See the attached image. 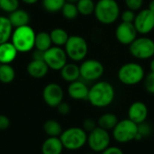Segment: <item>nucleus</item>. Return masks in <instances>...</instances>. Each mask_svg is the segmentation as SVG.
I'll list each match as a JSON object with an SVG mask.
<instances>
[{"label":"nucleus","instance_id":"obj_7","mask_svg":"<svg viewBox=\"0 0 154 154\" xmlns=\"http://www.w3.org/2000/svg\"><path fill=\"white\" fill-rule=\"evenodd\" d=\"M64 46L67 57L73 61H83L88 52L87 41L79 35L69 36Z\"/></svg>","mask_w":154,"mask_h":154},{"label":"nucleus","instance_id":"obj_36","mask_svg":"<svg viewBox=\"0 0 154 154\" xmlns=\"http://www.w3.org/2000/svg\"><path fill=\"white\" fill-rule=\"evenodd\" d=\"M96 127H97V123L93 119V118H86L84 121H83V124H82V128L88 134L90 133L91 131H93Z\"/></svg>","mask_w":154,"mask_h":154},{"label":"nucleus","instance_id":"obj_22","mask_svg":"<svg viewBox=\"0 0 154 154\" xmlns=\"http://www.w3.org/2000/svg\"><path fill=\"white\" fill-rule=\"evenodd\" d=\"M119 119L114 113H105L97 119V126L106 131H112L118 123Z\"/></svg>","mask_w":154,"mask_h":154},{"label":"nucleus","instance_id":"obj_30","mask_svg":"<svg viewBox=\"0 0 154 154\" xmlns=\"http://www.w3.org/2000/svg\"><path fill=\"white\" fill-rule=\"evenodd\" d=\"M66 2V0H42V6L50 13H56L61 11Z\"/></svg>","mask_w":154,"mask_h":154},{"label":"nucleus","instance_id":"obj_19","mask_svg":"<svg viewBox=\"0 0 154 154\" xmlns=\"http://www.w3.org/2000/svg\"><path fill=\"white\" fill-rule=\"evenodd\" d=\"M63 144L60 137H48L42 145V154H62Z\"/></svg>","mask_w":154,"mask_h":154},{"label":"nucleus","instance_id":"obj_31","mask_svg":"<svg viewBox=\"0 0 154 154\" xmlns=\"http://www.w3.org/2000/svg\"><path fill=\"white\" fill-rule=\"evenodd\" d=\"M19 0H0V9L8 14L17 10Z\"/></svg>","mask_w":154,"mask_h":154},{"label":"nucleus","instance_id":"obj_17","mask_svg":"<svg viewBox=\"0 0 154 154\" xmlns=\"http://www.w3.org/2000/svg\"><path fill=\"white\" fill-rule=\"evenodd\" d=\"M49 67L41 60H32L27 65L26 70L27 73L33 79H42L44 78L49 71Z\"/></svg>","mask_w":154,"mask_h":154},{"label":"nucleus","instance_id":"obj_12","mask_svg":"<svg viewBox=\"0 0 154 154\" xmlns=\"http://www.w3.org/2000/svg\"><path fill=\"white\" fill-rule=\"evenodd\" d=\"M133 23L138 34H149L154 30V14L148 8L141 9L136 14Z\"/></svg>","mask_w":154,"mask_h":154},{"label":"nucleus","instance_id":"obj_45","mask_svg":"<svg viewBox=\"0 0 154 154\" xmlns=\"http://www.w3.org/2000/svg\"><path fill=\"white\" fill-rule=\"evenodd\" d=\"M83 154H94V153H91V152H86V153H83Z\"/></svg>","mask_w":154,"mask_h":154},{"label":"nucleus","instance_id":"obj_39","mask_svg":"<svg viewBox=\"0 0 154 154\" xmlns=\"http://www.w3.org/2000/svg\"><path fill=\"white\" fill-rule=\"evenodd\" d=\"M9 126L10 119L5 115H0V130H6Z\"/></svg>","mask_w":154,"mask_h":154},{"label":"nucleus","instance_id":"obj_23","mask_svg":"<svg viewBox=\"0 0 154 154\" xmlns=\"http://www.w3.org/2000/svg\"><path fill=\"white\" fill-rule=\"evenodd\" d=\"M13 30V26L8 17L0 15V44L9 42Z\"/></svg>","mask_w":154,"mask_h":154},{"label":"nucleus","instance_id":"obj_24","mask_svg":"<svg viewBox=\"0 0 154 154\" xmlns=\"http://www.w3.org/2000/svg\"><path fill=\"white\" fill-rule=\"evenodd\" d=\"M52 46L50 33L46 32H40L35 35L34 41V49L45 51Z\"/></svg>","mask_w":154,"mask_h":154},{"label":"nucleus","instance_id":"obj_5","mask_svg":"<svg viewBox=\"0 0 154 154\" xmlns=\"http://www.w3.org/2000/svg\"><path fill=\"white\" fill-rule=\"evenodd\" d=\"M64 149L78 151L87 144L88 133L82 127H70L63 131L60 136Z\"/></svg>","mask_w":154,"mask_h":154},{"label":"nucleus","instance_id":"obj_41","mask_svg":"<svg viewBox=\"0 0 154 154\" xmlns=\"http://www.w3.org/2000/svg\"><path fill=\"white\" fill-rule=\"evenodd\" d=\"M148 9L154 14V0H151L148 5Z\"/></svg>","mask_w":154,"mask_h":154},{"label":"nucleus","instance_id":"obj_16","mask_svg":"<svg viewBox=\"0 0 154 154\" xmlns=\"http://www.w3.org/2000/svg\"><path fill=\"white\" fill-rule=\"evenodd\" d=\"M88 91L87 84L79 79L69 83L68 87V94L74 100H88Z\"/></svg>","mask_w":154,"mask_h":154},{"label":"nucleus","instance_id":"obj_32","mask_svg":"<svg viewBox=\"0 0 154 154\" xmlns=\"http://www.w3.org/2000/svg\"><path fill=\"white\" fill-rule=\"evenodd\" d=\"M144 89L151 95H154V72H150L145 75L143 79Z\"/></svg>","mask_w":154,"mask_h":154},{"label":"nucleus","instance_id":"obj_40","mask_svg":"<svg viewBox=\"0 0 154 154\" xmlns=\"http://www.w3.org/2000/svg\"><path fill=\"white\" fill-rule=\"evenodd\" d=\"M43 55H44V51H39V50H34L33 53H32V60H43Z\"/></svg>","mask_w":154,"mask_h":154},{"label":"nucleus","instance_id":"obj_11","mask_svg":"<svg viewBox=\"0 0 154 154\" xmlns=\"http://www.w3.org/2000/svg\"><path fill=\"white\" fill-rule=\"evenodd\" d=\"M43 60L52 70H60L67 63L68 57L65 51L61 47L51 46L44 51Z\"/></svg>","mask_w":154,"mask_h":154},{"label":"nucleus","instance_id":"obj_1","mask_svg":"<svg viewBox=\"0 0 154 154\" xmlns=\"http://www.w3.org/2000/svg\"><path fill=\"white\" fill-rule=\"evenodd\" d=\"M115 98L116 89L108 81H97L91 88H89L88 101L94 107L106 108L113 104Z\"/></svg>","mask_w":154,"mask_h":154},{"label":"nucleus","instance_id":"obj_37","mask_svg":"<svg viewBox=\"0 0 154 154\" xmlns=\"http://www.w3.org/2000/svg\"><path fill=\"white\" fill-rule=\"evenodd\" d=\"M57 109H58V112L60 114V115H62V116H67V115H69V112H70V106L69 105V103H67V102H61L57 107H56Z\"/></svg>","mask_w":154,"mask_h":154},{"label":"nucleus","instance_id":"obj_14","mask_svg":"<svg viewBox=\"0 0 154 154\" xmlns=\"http://www.w3.org/2000/svg\"><path fill=\"white\" fill-rule=\"evenodd\" d=\"M115 35L119 43L129 46L138 37V32L134 23L121 22L116 26Z\"/></svg>","mask_w":154,"mask_h":154},{"label":"nucleus","instance_id":"obj_25","mask_svg":"<svg viewBox=\"0 0 154 154\" xmlns=\"http://www.w3.org/2000/svg\"><path fill=\"white\" fill-rule=\"evenodd\" d=\"M50 36H51L52 44L58 47L64 46L69 37L68 32L62 28H54L50 32Z\"/></svg>","mask_w":154,"mask_h":154},{"label":"nucleus","instance_id":"obj_13","mask_svg":"<svg viewBox=\"0 0 154 154\" xmlns=\"http://www.w3.org/2000/svg\"><path fill=\"white\" fill-rule=\"evenodd\" d=\"M64 97L62 88L57 83H49L42 90V98L50 107H57Z\"/></svg>","mask_w":154,"mask_h":154},{"label":"nucleus","instance_id":"obj_29","mask_svg":"<svg viewBox=\"0 0 154 154\" xmlns=\"http://www.w3.org/2000/svg\"><path fill=\"white\" fill-rule=\"evenodd\" d=\"M61 13H62V15L68 20H73L79 14L76 3H71V2L65 3V5H63L61 9Z\"/></svg>","mask_w":154,"mask_h":154},{"label":"nucleus","instance_id":"obj_20","mask_svg":"<svg viewBox=\"0 0 154 154\" xmlns=\"http://www.w3.org/2000/svg\"><path fill=\"white\" fill-rule=\"evenodd\" d=\"M60 71V76L62 79L69 83L79 80L80 78L79 66H78L75 63L67 62Z\"/></svg>","mask_w":154,"mask_h":154},{"label":"nucleus","instance_id":"obj_15","mask_svg":"<svg viewBox=\"0 0 154 154\" xmlns=\"http://www.w3.org/2000/svg\"><path fill=\"white\" fill-rule=\"evenodd\" d=\"M148 116L149 108L143 101H134L128 107L127 118L137 125L146 122Z\"/></svg>","mask_w":154,"mask_h":154},{"label":"nucleus","instance_id":"obj_27","mask_svg":"<svg viewBox=\"0 0 154 154\" xmlns=\"http://www.w3.org/2000/svg\"><path fill=\"white\" fill-rule=\"evenodd\" d=\"M15 78V70L10 64H0V82L9 84Z\"/></svg>","mask_w":154,"mask_h":154},{"label":"nucleus","instance_id":"obj_43","mask_svg":"<svg viewBox=\"0 0 154 154\" xmlns=\"http://www.w3.org/2000/svg\"><path fill=\"white\" fill-rule=\"evenodd\" d=\"M150 69H151L152 72H154V58L150 62Z\"/></svg>","mask_w":154,"mask_h":154},{"label":"nucleus","instance_id":"obj_28","mask_svg":"<svg viewBox=\"0 0 154 154\" xmlns=\"http://www.w3.org/2000/svg\"><path fill=\"white\" fill-rule=\"evenodd\" d=\"M76 5L79 14L83 16H89L94 14L96 3L93 0H78Z\"/></svg>","mask_w":154,"mask_h":154},{"label":"nucleus","instance_id":"obj_35","mask_svg":"<svg viewBox=\"0 0 154 154\" xmlns=\"http://www.w3.org/2000/svg\"><path fill=\"white\" fill-rule=\"evenodd\" d=\"M135 15H136V13L133 10H130V9H126L125 11H123L120 14V18H121V21L122 22H125V23H134V18H135Z\"/></svg>","mask_w":154,"mask_h":154},{"label":"nucleus","instance_id":"obj_33","mask_svg":"<svg viewBox=\"0 0 154 154\" xmlns=\"http://www.w3.org/2000/svg\"><path fill=\"white\" fill-rule=\"evenodd\" d=\"M138 134L143 137V139L149 137L152 134V125L147 122H143L142 124H139L138 125Z\"/></svg>","mask_w":154,"mask_h":154},{"label":"nucleus","instance_id":"obj_44","mask_svg":"<svg viewBox=\"0 0 154 154\" xmlns=\"http://www.w3.org/2000/svg\"><path fill=\"white\" fill-rule=\"evenodd\" d=\"M67 2H71V3H76L78 0H66Z\"/></svg>","mask_w":154,"mask_h":154},{"label":"nucleus","instance_id":"obj_18","mask_svg":"<svg viewBox=\"0 0 154 154\" xmlns=\"http://www.w3.org/2000/svg\"><path fill=\"white\" fill-rule=\"evenodd\" d=\"M18 54L12 42H6L0 44V64H11Z\"/></svg>","mask_w":154,"mask_h":154},{"label":"nucleus","instance_id":"obj_2","mask_svg":"<svg viewBox=\"0 0 154 154\" xmlns=\"http://www.w3.org/2000/svg\"><path fill=\"white\" fill-rule=\"evenodd\" d=\"M120 5L116 0H98L96 3L94 15L102 24L115 23L120 17Z\"/></svg>","mask_w":154,"mask_h":154},{"label":"nucleus","instance_id":"obj_34","mask_svg":"<svg viewBox=\"0 0 154 154\" xmlns=\"http://www.w3.org/2000/svg\"><path fill=\"white\" fill-rule=\"evenodd\" d=\"M144 0H125V4L127 9L133 10L134 12L140 11L143 5Z\"/></svg>","mask_w":154,"mask_h":154},{"label":"nucleus","instance_id":"obj_42","mask_svg":"<svg viewBox=\"0 0 154 154\" xmlns=\"http://www.w3.org/2000/svg\"><path fill=\"white\" fill-rule=\"evenodd\" d=\"M39 0H22V2L27 4V5H33L35 3H37Z\"/></svg>","mask_w":154,"mask_h":154},{"label":"nucleus","instance_id":"obj_8","mask_svg":"<svg viewBox=\"0 0 154 154\" xmlns=\"http://www.w3.org/2000/svg\"><path fill=\"white\" fill-rule=\"evenodd\" d=\"M130 54L141 60H146L154 57V41L147 36L137 37L129 45Z\"/></svg>","mask_w":154,"mask_h":154},{"label":"nucleus","instance_id":"obj_6","mask_svg":"<svg viewBox=\"0 0 154 154\" xmlns=\"http://www.w3.org/2000/svg\"><path fill=\"white\" fill-rule=\"evenodd\" d=\"M138 134V125L128 118L119 120L112 130V138L118 143L125 144L135 140Z\"/></svg>","mask_w":154,"mask_h":154},{"label":"nucleus","instance_id":"obj_3","mask_svg":"<svg viewBox=\"0 0 154 154\" xmlns=\"http://www.w3.org/2000/svg\"><path fill=\"white\" fill-rule=\"evenodd\" d=\"M35 32L28 24L14 28L11 36V42L18 52L26 53L34 49Z\"/></svg>","mask_w":154,"mask_h":154},{"label":"nucleus","instance_id":"obj_10","mask_svg":"<svg viewBox=\"0 0 154 154\" xmlns=\"http://www.w3.org/2000/svg\"><path fill=\"white\" fill-rule=\"evenodd\" d=\"M80 78L86 81H97L102 78L105 72L104 65L97 60H84L79 66Z\"/></svg>","mask_w":154,"mask_h":154},{"label":"nucleus","instance_id":"obj_9","mask_svg":"<svg viewBox=\"0 0 154 154\" xmlns=\"http://www.w3.org/2000/svg\"><path fill=\"white\" fill-rule=\"evenodd\" d=\"M111 138L112 136L108 131L97 126L88 134L87 144L92 152L100 153L110 146Z\"/></svg>","mask_w":154,"mask_h":154},{"label":"nucleus","instance_id":"obj_46","mask_svg":"<svg viewBox=\"0 0 154 154\" xmlns=\"http://www.w3.org/2000/svg\"><path fill=\"white\" fill-rule=\"evenodd\" d=\"M0 10H1V9H0Z\"/></svg>","mask_w":154,"mask_h":154},{"label":"nucleus","instance_id":"obj_26","mask_svg":"<svg viewBox=\"0 0 154 154\" xmlns=\"http://www.w3.org/2000/svg\"><path fill=\"white\" fill-rule=\"evenodd\" d=\"M43 131L48 135V137H60L63 132L60 124L53 119H49L44 123Z\"/></svg>","mask_w":154,"mask_h":154},{"label":"nucleus","instance_id":"obj_38","mask_svg":"<svg viewBox=\"0 0 154 154\" xmlns=\"http://www.w3.org/2000/svg\"><path fill=\"white\" fill-rule=\"evenodd\" d=\"M100 154H125L124 151L119 148L118 146H112L110 145L109 147H107L106 150H104Z\"/></svg>","mask_w":154,"mask_h":154},{"label":"nucleus","instance_id":"obj_21","mask_svg":"<svg viewBox=\"0 0 154 154\" xmlns=\"http://www.w3.org/2000/svg\"><path fill=\"white\" fill-rule=\"evenodd\" d=\"M8 19L13 26V28H17L24 25H28L30 22V14L22 9H17L9 14Z\"/></svg>","mask_w":154,"mask_h":154},{"label":"nucleus","instance_id":"obj_4","mask_svg":"<svg viewBox=\"0 0 154 154\" xmlns=\"http://www.w3.org/2000/svg\"><path fill=\"white\" fill-rule=\"evenodd\" d=\"M145 70L143 67L137 62H126L123 64L118 71L117 78L119 81L125 86H135L143 81Z\"/></svg>","mask_w":154,"mask_h":154}]
</instances>
